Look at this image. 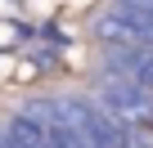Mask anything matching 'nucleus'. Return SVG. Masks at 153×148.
Here are the masks:
<instances>
[{
	"label": "nucleus",
	"mask_w": 153,
	"mask_h": 148,
	"mask_svg": "<svg viewBox=\"0 0 153 148\" xmlns=\"http://www.w3.org/2000/svg\"><path fill=\"white\" fill-rule=\"evenodd\" d=\"M135 148H149V144H135Z\"/></svg>",
	"instance_id": "obj_5"
},
{
	"label": "nucleus",
	"mask_w": 153,
	"mask_h": 148,
	"mask_svg": "<svg viewBox=\"0 0 153 148\" xmlns=\"http://www.w3.org/2000/svg\"><path fill=\"white\" fill-rule=\"evenodd\" d=\"M63 112L86 148H135V130H126L95 94H63Z\"/></svg>",
	"instance_id": "obj_1"
},
{
	"label": "nucleus",
	"mask_w": 153,
	"mask_h": 148,
	"mask_svg": "<svg viewBox=\"0 0 153 148\" xmlns=\"http://www.w3.org/2000/svg\"><path fill=\"white\" fill-rule=\"evenodd\" d=\"M95 99L126 126V130H140V126H153V90L140 85V81H122V77H104V85L95 90Z\"/></svg>",
	"instance_id": "obj_2"
},
{
	"label": "nucleus",
	"mask_w": 153,
	"mask_h": 148,
	"mask_svg": "<svg viewBox=\"0 0 153 148\" xmlns=\"http://www.w3.org/2000/svg\"><path fill=\"white\" fill-rule=\"evenodd\" d=\"M126 5H153V0H126Z\"/></svg>",
	"instance_id": "obj_4"
},
{
	"label": "nucleus",
	"mask_w": 153,
	"mask_h": 148,
	"mask_svg": "<svg viewBox=\"0 0 153 148\" xmlns=\"http://www.w3.org/2000/svg\"><path fill=\"white\" fill-rule=\"evenodd\" d=\"M90 36L104 45V49H122V45H149L153 40V27H140V23H131L113 0L90 18Z\"/></svg>",
	"instance_id": "obj_3"
}]
</instances>
